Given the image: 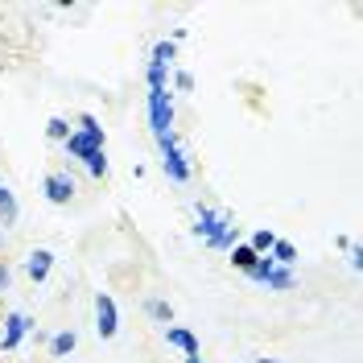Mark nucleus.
I'll return each mask as SVG.
<instances>
[{"label":"nucleus","mask_w":363,"mask_h":363,"mask_svg":"<svg viewBox=\"0 0 363 363\" xmlns=\"http://www.w3.org/2000/svg\"><path fill=\"white\" fill-rule=\"evenodd\" d=\"M50 269H54V252H50V248L29 252V260H25V272H29V281H38V285H42L45 277H50Z\"/></svg>","instance_id":"6e6552de"},{"label":"nucleus","mask_w":363,"mask_h":363,"mask_svg":"<svg viewBox=\"0 0 363 363\" xmlns=\"http://www.w3.org/2000/svg\"><path fill=\"white\" fill-rule=\"evenodd\" d=\"M186 363H203V359H186Z\"/></svg>","instance_id":"412c9836"},{"label":"nucleus","mask_w":363,"mask_h":363,"mask_svg":"<svg viewBox=\"0 0 363 363\" xmlns=\"http://www.w3.org/2000/svg\"><path fill=\"white\" fill-rule=\"evenodd\" d=\"M17 215H21V211H17V199H13V190L0 182V219H4V227L17 223Z\"/></svg>","instance_id":"9d476101"},{"label":"nucleus","mask_w":363,"mask_h":363,"mask_svg":"<svg viewBox=\"0 0 363 363\" xmlns=\"http://www.w3.org/2000/svg\"><path fill=\"white\" fill-rule=\"evenodd\" d=\"M145 310H149V318H157V322H165V326H169V322H174V310H169V306H165V301H149V306H145Z\"/></svg>","instance_id":"a211bd4d"},{"label":"nucleus","mask_w":363,"mask_h":363,"mask_svg":"<svg viewBox=\"0 0 363 363\" xmlns=\"http://www.w3.org/2000/svg\"><path fill=\"white\" fill-rule=\"evenodd\" d=\"M42 190H45V199H50L54 206H67L70 199H74V178H70V174H58V169H54V174H45Z\"/></svg>","instance_id":"423d86ee"},{"label":"nucleus","mask_w":363,"mask_h":363,"mask_svg":"<svg viewBox=\"0 0 363 363\" xmlns=\"http://www.w3.org/2000/svg\"><path fill=\"white\" fill-rule=\"evenodd\" d=\"M264 285H269V289H294V272L277 264V269H272L269 277H264Z\"/></svg>","instance_id":"4468645a"},{"label":"nucleus","mask_w":363,"mask_h":363,"mask_svg":"<svg viewBox=\"0 0 363 363\" xmlns=\"http://www.w3.org/2000/svg\"><path fill=\"white\" fill-rule=\"evenodd\" d=\"M231 264H235L240 272H248V277H252V269L260 264V256H256L248 244H235V248H231Z\"/></svg>","instance_id":"1a4fd4ad"},{"label":"nucleus","mask_w":363,"mask_h":363,"mask_svg":"<svg viewBox=\"0 0 363 363\" xmlns=\"http://www.w3.org/2000/svg\"><path fill=\"white\" fill-rule=\"evenodd\" d=\"M351 269H355V272L363 269V248H359V244H351Z\"/></svg>","instance_id":"6ab92c4d"},{"label":"nucleus","mask_w":363,"mask_h":363,"mask_svg":"<svg viewBox=\"0 0 363 363\" xmlns=\"http://www.w3.org/2000/svg\"><path fill=\"white\" fill-rule=\"evenodd\" d=\"M62 145H67V153L74 161H87L91 153H104V128H99V120L91 112H83L79 116V133H70Z\"/></svg>","instance_id":"f257e3e1"},{"label":"nucleus","mask_w":363,"mask_h":363,"mask_svg":"<svg viewBox=\"0 0 363 363\" xmlns=\"http://www.w3.org/2000/svg\"><path fill=\"white\" fill-rule=\"evenodd\" d=\"M149 124L157 145L174 140V108H169V87H149Z\"/></svg>","instance_id":"f03ea898"},{"label":"nucleus","mask_w":363,"mask_h":363,"mask_svg":"<svg viewBox=\"0 0 363 363\" xmlns=\"http://www.w3.org/2000/svg\"><path fill=\"white\" fill-rule=\"evenodd\" d=\"M9 281H13V272H9V264H4V260H0V294L9 289Z\"/></svg>","instance_id":"aec40b11"},{"label":"nucleus","mask_w":363,"mask_h":363,"mask_svg":"<svg viewBox=\"0 0 363 363\" xmlns=\"http://www.w3.org/2000/svg\"><path fill=\"white\" fill-rule=\"evenodd\" d=\"M272 244H277V235H272L269 227H260V231L252 235V244H248V248L256 252V256H269V252H272Z\"/></svg>","instance_id":"ddd939ff"},{"label":"nucleus","mask_w":363,"mask_h":363,"mask_svg":"<svg viewBox=\"0 0 363 363\" xmlns=\"http://www.w3.org/2000/svg\"><path fill=\"white\" fill-rule=\"evenodd\" d=\"M95 330H99V339H116V330H120L112 294H95Z\"/></svg>","instance_id":"7ed1b4c3"},{"label":"nucleus","mask_w":363,"mask_h":363,"mask_svg":"<svg viewBox=\"0 0 363 363\" xmlns=\"http://www.w3.org/2000/svg\"><path fill=\"white\" fill-rule=\"evenodd\" d=\"M161 165H165V174L178 182H190V161H186V153L178 149V140H169V145H161Z\"/></svg>","instance_id":"39448f33"},{"label":"nucleus","mask_w":363,"mask_h":363,"mask_svg":"<svg viewBox=\"0 0 363 363\" xmlns=\"http://www.w3.org/2000/svg\"><path fill=\"white\" fill-rule=\"evenodd\" d=\"M174 54H178V45H174V42H157V45H153V62L165 67V70H169V62H174Z\"/></svg>","instance_id":"2eb2a0df"},{"label":"nucleus","mask_w":363,"mask_h":363,"mask_svg":"<svg viewBox=\"0 0 363 363\" xmlns=\"http://www.w3.org/2000/svg\"><path fill=\"white\" fill-rule=\"evenodd\" d=\"M269 260H272V264H281V269H289V264L297 260V248H294V244H285V240H277L272 252H269Z\"/></svg>","instance_id":"f8f14e48"},{"label":"nucleus","mask_w":363,"mask_h":363,"mask_svg":"<svg viewBox=\"0 0 363 363\" xmlns=\"http://www.w3.org/2000/svg\"><path fill=\"white\" fill-rule=\"evenodd\" d=\"M74 347H79V335H74V330H62V335H54V339H50V355H54V359H62V355H70Z\"/></svg>","instance_id":"9b49d317"},{"label":"nucleus","mask_w":363,"mask_h":363,"mask_svg":"<svg viewBox=\"0 0 363 363\" xmlns=\"http://www.w3.org/2000/svg\"><path fill=\"white\" fill-rule=\"evenodd\" d=\"M256 363H272V359H256Z\"/></svg>","instance_id":"4be33fe9"},{"label":"nucleus","mask_w":363,"mask_h":363,"mask_svg":"<svg viewBox=\"0 0 363 363\" xmlns=\"http://www.w3.org/2000/svg\"><path fill=\"white\" fill-rule=\"evenodd\" d=\"M83 165H87L91 178H104V174H108V153H91V157L83 161Z\"/></svg>","instance_id":"f3484780"},{"label":"nucleus","mask_w":363,"mask_h":363,"mask_svg":"<svg viewBox=\"0 0 363 363\" xmlns=\"http://www.w3.org/2000/svg\"><path fill=\"white\" fill-rule=\"evenodd\" d=\"M29 314H21V310H13V314L4 318V335H0V351H17L21 347V339L29 335Z\"/></svg>","instance_id":"20e7f679"},{"label":"nucleus","mask_w":363,"mask_h":363,"mask_svg":"<svg viewBox=\"0 0 363 363\" xmlns=\"http://www.w3.org/2000/svg\"><path fill=\"white\" fill-rule=\"evenodd\" d=\"M45 136H50V140H67V136H70V124L62 120V116H54V120L45 124Z\"/></svg>","instance_id":"dca6fc26"},{"label":"nucleus","mask_w":363,"mask_h":363,"mask_svg":"<svg viewBox=\"0 0 363 363\" xmlns=\"http://www.w3.org/2000/svg\"><path fill=\"white\" fill-rule=\"evenodd\" d=\"M165 342H169V347H178L186 359H199V351H203L199 339H194L190 330H182V326H165Z\"/></svg>","instance_id":"0eeeda50"},{"label":"nucleus","mask_w":363,"mask_h":363,"mask_svg":"<svg viewBox=\"0 0 363 363\" xmlns=\"http://www.w3.org/2000/svg\"><path fill=\"white\" fill-rule=\"evenodd\" d=\"M0 240H4V227H0Z\"/></svg>","instance_id":"5701e85b"}]
</instances>
